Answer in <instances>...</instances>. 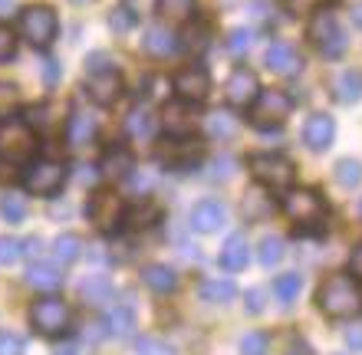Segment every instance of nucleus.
I'll return each mask as SVG.
<instances>
[{"mask_svg":"<svg viewBox=\"0 0 362 355\" xmlns=\"http://www.w3.org/2000/svg\"><path fill=\"white\" fill-rule=\"evenodd\" d=\"M162 125H165V132L172 135V138H185V135H191L194 128H198L194 102H185V99L168 102V106L162 109Z\"/></svg>","mask_w":362,"mask_h":355,"instance_id":"14","label":"nucleus"},{"mask_svg":"<svg viewBox=\"0 0 362 355\" xmlns=\"http://www.w3.org/2000/svg\"><path fill=\"white\" fill-rule=\"evenodd\" d=\"M158 217H162V207H158L155 201H148V198H145L142 204H135L132 211H125L122 221L129 224L132 231H145V227H152V224L158 221Z\"/></svg>","mask_w":362,"mask_h":355,"instance_id":"28","label":"nucleus"},{"mask_svg":"<svg viewBox=\"0 0 362 355\" xmlns=\"http://www.w3.org/2000/svg\"><path fill=\"white\" fill-rule=\"evenodd\" d=\"M30 323L40 336H63L69 329V306L59 296H43L30 306Z\"/></svg>","mask_w":362,"mask_h":355,"instance_id":"8","label":"nucleus"},{"mask_svg":"<svg viewBox=\"0 0 362 355\" xmlns=\"http://www.w3.org/2000/svg\"><path fill=\"white\" fill-rule=\"evenodd\" d=\"M284 260V240L280 237H264V243H260V263L264 267H276Z\"/></svg>","mask_w":362,"mask_h":355,"instance_id":"38","label":"nucleus"},{"mask_svg":"<svg viewBox=\"0 0 362 355\" xmlns=\"http://www.w3.org/2000/svg\"><path fill=\"white\" fill-rule=\"evenodd\" d=\"M336 181L343 184V188H356L362 181V164L353 162V158H343V162L336 164Z\"/></svg>","mask_w":362,"mask_h":355,"instance_id":"37","label":"nucleus"},{"mask_svg":"<svg viewBox=\"0 0 362 355\" xmlns=\"http://www.w3.org/2000/svg\"><path fill=\"white\" fill-rule=\"evenodd\" d=\"M316 4H323V0H286V7L293 10V13H300V10H313Z\"/></svg>","mask_w":362,"mask_h":355,"instance_id":"50","label":"nucleus"},{"mask_svg":"<svg viewBox=\"0 0 362 355\" xmlns=\"http://www.w3.org/2000/svg\"><path fill=\"white\" fill-rule=\"evenodd\" d=\"M260 92V83L257 76H254V69L247 66H234V73L228 76V83H224V96H228V102L234 109H247L250 102H254V96Z\"/></svg>","mask_w":362,"mask_h":355,"instance_id":"13","label":"nucleus"},{"mask_svg":"<svg viewBox=\"0 0 362 355\" xmlns=\"http://www.w3.org/2000/svg\"><path fill=\"white\" fill-rule=\"evenodd\" d=\"M333 99L343 106H353L362 99V73L359 69H343L333 76Z\"/></svg>","mask_w":362,"mask_h":355,"instance_id":"18","label":"nucleus"},{"mask_svg":"<svg viewBox=\"0 0 362 355\" xmlns=\"http://www.w3.org/2000/svg\"><path fill=\"white\" fill-rule=\"evenodd\" d=\"M20 106V89L13 83H0V119H10Z\"/></svg>","mask_w":362,"mask_h":355,"instance_id":"39","label":"nucleus"},{"mask_svg":"<svg viewBox=\"0 0 362 355\" xmlns=\"http://www.w3.org/2000/svg\"><path fill=\"white\" fill-rule=\"evenodd\" d=\"M293 116V99L284 89H260L254 102L247 106V119L254 128H280L286 119Z\"/></svg>","mask_w":362,"mask_h":355,"instance_id":"2","label":"nucleus"},{"mask_svg":"<svg viewBox=\"0 0 362 355\" xmlns=\"http://www.w3.org/2000/svg\"><path fill=\"white\" fill-rule=\"evenodd\" d=\"M172 89L178 92V99H185V102H204L211 92L208 69L201 66V63H191V66L178 69L172 79Z\"/></svg>","mask_w":362,"mask_h":355,"instance_id":"12","label":"nucleus"},{"mask_svg":"<svg viewBox=\"0 0 362 355\" xmlns=\"http://www.w3.org/2000/svg\"><path fill=\"white\" fill-rule=\"evenodd\" d=\"M13 53H17V37H13V30L10 27L0 23V63H7Z\"/></svg>","mask_w":362,"mask_h":355,"instance_id":"43","label":"nucleus"},{"mask_svg":"<svg viewBox=\"0 0 362 355\" xmlns=\"http://www.w3.org/2000/svg\"><path fill=\"white\" fill-rule=\"evenodd\" d=\"M198 155H201V145L191 142V135H185V138H175V142L165 145V148H162V162L168 164V168L185 172V168H194V164H198Z\"/></svg>","mask_w":362,"mask_h":355,"instance_id":"17","label":"nucleus"},{"mask_svg":"<svg viewBox=\"0 0 362 355\" xmlns=\"http://www.w3.org/2000/svg\"><path fill=\"white\" fill-rule=\"evenodd\" d=\"M109 27L115 30V33H129V30L135 27V17L129 7H115V13L109 17Z\"/></svg>","mask_w":362,"mask_h":355,"instance_id":"42","label":"nucleus"},{"mask_svg":"<svg viewBox=\"0 0 362 355\" xmlns=\"http://www.w3.org/2000/svg\"><path fill=\"white\" fill-rule=\"evenodd\" d=\"M27 279H30V287L53 293V289H59V283H63V273H59L57 267H49V263H33L30 273H27Z\"/></svg>","mask_w":362,"mask_h":355,"instance_id":"29","label":"nucleus"},{"mask_svg":"<svg viewBox=\"0 0 362 355\" xmlns=\"http://www.w3.org/2000/svg\"><path fill=\"white\" fill-rule=\"evenodd\" d=\"M109 332L115 339H129L135 332V313L129 306H115L109 313Z\"/></svg>","mask_w":362,"mask_h":355,"instance_id":"31","label":"nucleus"},{"mask_svg":"<svg viewBox=\"0 0 362 355\" xmlns=\"http://www.w3.org/2000/svg\"><path fill=\"white\" fill-rule=\"evenodd\" d=\"M158 10L168 23H188L198 10V0H158Z\"/></svg>","mask_w":362,"mask_h":355,"instance_id":"30","label":"nucleus"},{"mask_svg":"<svg viewBox=\"0 0 362 355\" xmlns=\"http://www.w3.org/2000/svg\"><path fill=\"white\" fill-rule=\"evenodd\" d=\"M274 211V204L264 191H250L247 201H244V214H247V221H267V214Z\"/></svg>","mask_w":362,"mask_h":355,"instance_id":"35","label":"nucleus"},{"mask_svg":"<svg viewBox=\"0 0 362 355\" xmlns=\"http://www.w3.org/2000/svg\"><path fill=\"white\" fill-rule=\"evenodd\" d=\"M139 355H175L172 349L165 346L162 339H155V336H145L142 342H139Z\"/></svg>","mask_w":362,"mask_h":355,"instance_id":"44","label":"nucleus"},{"mask_svg":"<svg viewBox=\"0 0 362 355\" xmlns=\"http://www.w3.org/2000/svg\"><path fill=\"white\" fill-rule=\"evenodd\" d=\"M0 214H4V221L20 224L27 217V198L23 194H4L0 198Z\"/></svg>","mask_w":362,"mask_h":355,"instance_id":"34","label":"nucleus"},{"mask_svg":"<svg viewBox=\"0 0 362 355\" xmlns=\"http://www.w3.org/2000/svg\"><path fill=\"white\" fill-rule=\"evenodd\" d=\"M267 69L276 76H293V73H300V53L290 43H274L267 49Z\"/></svg>","mask_w":362,"mask_h":355,"instance_id":"19","label":"nucleus"},{"mask_svg":"<svg viewBox=\"0 0 362 355\" xmlns=\"http://www.w3.org/2000/svg\"><path fill=\"white\" fill-rule=\"evenodd\" d=\"M86 217L93 221L95 231L103 234H112L125 217V207H122V198L115 191H95L86 204Z\"/></svg>","mask_w":362,"mask_h":355,"instance_id":"11","label":"nucleus"},{"mask_svg":"<svg viewBox=\"0 0 362 355\" xmlns=\"http://www.w3.org/2000/svg\"><path fill=\"white\" fill-rule=\"evenodd\" d=\"M23 184H27L30 194H37V198H53V194L66 184V164L59 162H30L27 174H23Z\"/></svg>","mask_w":362,"mask_h":355,"instance_id":"9","label":"nucleus"},{"mask_svg":"<svg viewBox=\"0 0 362 355\" xmlns=\"http://www.w3.org/2000/svg\"><path fill=\"white\" fill-rule=\"evenodd\" d=\"M359 214H362V201H359Z\"/></svg>","mask_w":362,"mask_h":355,"instance_id":"55","label":"nucleus"},{"mask_svg":"<svg viewBox=\"0 0 362 355\" xmlns=\"http://www.w3.org/2000/svg\"><path fill=\"white\" fill-rule=\"evenodd\" d=\"M254 47V30H230V37H228V49L234 53V56H244L247 49Z\"/></svg>","mask_w":362,"mask_h":355,"instance_id":"40","label":"nucleus"},{"mask_svg":"<svg viewBox=\"0 0 362 355\" xmlns=\"http://www.w3.org/2000/svg\"><path fill=\"white\" fill-rule=\"evenodd\" d=\"M53 355H79V349L73 346V342H63V346H57V352Z\"/></svg>","mask_w":362,"mask_h":355,"instance_id":"53","label":"nucleus"},{"mask_svg":"<svg viewBox=\"0 0 362 355\" xmlns=\"http://www.w3.org/2000/svg\"><path fill=\"white\" fill-rule=\"evenodd\" d=\"M353 20H356V27H362V4L353 10Z\"/></svg>","mask_w":362,"mask_h":355,"instance_id":"54","label":"nucleus"},{"mask_svg":"<svg viewBox=\"0 0 362 355\" xmlns=\"http://www.w3.org/2000/svg\"><path fill=\"white\" fill-rule=\"evenodd\" d=\"M79 250H83V240L76 237V234H59L57 243H53V257H57V263H73V260L79 257Z\"/></svg>","mask_w":362,"mask_h":355,"instance_id":"33","label":"nucleus"},{"mask_svg":"<svg viewBox=\"0 0 362 355\" xmlns=\"http://www.w3.org/2000/svg\"><path fill=\"white\" fill-rule=\"evenodd\" d=\"M142 47L148 49L152 56H172L175 49H178V37H175L168 27H162V23H152V27L145 30Z\"/></svg>","mask_w":362,"mask_h":355,"instance_id":"21","label":"nucleus"},{"mask_svg":"<svg viewBox=\"0 0 362 355\" xmlns=\"http://www.w3.org/2000/svg\"><path fill=\"white\" fill-rule=\"evenodd\" d=\"M79 296L86 306H103L112 299V279L103 277V273H89L83 283H79Z\"/></svg>","mask_w":362,"mask_h":355,"instance_id":"22","label":"nucleus"},{"mask_svg":"<svg viewBox=\"0 0 362 355\" xmlns=\"http://www.w3.org/2000/svg\"><path fill=\"white\" fill-rule=\"evenodd\" d=\"M37 152V132L27 119H7L0 125V162L23 164Z\"/></svg>","mask_w":362,"mask_h":355,"instance_id":"3","label":"nucleus"},{"mask_svg":"<svg viewBox=\"0 0 362 355\" xmlns=\"http://www.w3.org/2000/svg\"><path fill=\"white\" fill-rule=\"evenodd\" d=\"M125 128H129V135H132L135 142H152L155 132H158V122H155L152 109H132Z\"/></svg>","mask_w":362,"mask_h":355,"instance_id":"24","label":"nucleus"},{"mask_svg":"<svg viewBox=\"0 0 362 355\" xmlns=\"http://www.w3.org/2000/svg\"><path fill=\"white\" fill-rule=\"evenodd\" d=\"M290 355H313V349H310V342H303V339H293V342H290Z\"/></svg>","mask_w":362,"mask_h":355,"instance_id":"51","label":"nucleus"},{"mask_svg":"<svg viewBox=\"0 0 362 355\" xmlns=\"http://www.w3.org/2000/svg\"><path fill=\"white\" fill-rule=\"evenodd\" d=\"M247 168L264 188H270V191H290V184H293V178H296L293 162L284 158V155H274V152L250 155Z\"/></svg>","mask_w":362,"mask_h":355,"instance_id":"4","label":"nucleus"},{"mask_svg":"<svg viewBox=\"0 0 362 355\" xmlns=\"http://www.w3.org/2000/svg\"><path fill=\"white\" fill-rule=\"evenodd\" d=\"M247 260H250L247 237H244V234H230L228 243L221 247V267L230 270V273H238V270L247 267Z\"/></svg>","mask_w":362,"mask_h":355,"instance_id":"20","label":"nucleus"},{"mask_svg":"<svg viewBox=\"0 0 362 355\" xmlns=\"http://www.w3.org/2000/svg\"><path fill=\"white\" fill-rule=\"evenodd\" d=\"M270 352V342L264 332H247L240 339V355H267Z\"/></svg>","mask_w":362,"mask_h":355,"instance_id":"41","label":"nucleus"},{"mask_svg":"<svg viewBox=\"0 0 362 355\" xmlns=\"http://www.w3.org/2000/svg\"><path fill=\"white\" fill-rule=\"evenodd\" d=\"M300 289H303V277H300V273H280V277L274 279V293L280 303H293V299L300 296Z\"/></svg>","mask_w":362,"mask_h":355,"instance_id":"32","label":"nucleus"},{"mask_svg":"<svg viewBox=\"0 0 362 355\" xmlns=\"http://www.w3.org/2000/svg\"><path fill=\"white\" fill-rule=\"evenodd\" d=\"M284 211L306 231V227H316V224L326 217V204H323V198L316 191H310V188H293V191H286V198H284Z\"/></svg>","mask_w":362,"mask_h":355,"instance_id":"10","label":"nucleus"},{"mask_svg":"<svg viewBox=\"0 0 362 355\" xmlns=\"http://www.w3.org/2000/svg\"><path fill=\"white\" fill-rule=\"evenodd\" d=\"M0 355H23V339L13 332H0Z\"/></svg>","mask_w":362,"mask_h":355,"instance_id":"45","label":"nucleus"},{"mask_svg":"<svg viewBox=\"0 0 362 355\" xmlns=\"http://www.w3.org/2000/svg\"><path fill=\"white\" fill-rule=\"evenodd\" d=\"M103 174L105 178H129L132 174V168H135V158H132V152L129 148H112V152L103 158Z\"/></svg>","mask_w":362,"mask_h":355,"instance_id":"26","label":"nucleus"},{"mask_svg":"<svg viewBox=\"0 0 362 355\" xmlns=\"http://www.w3.org/2000/svg\"><path fill=\"white\" fill-rule=\"evenodd\" d=\"M17 257H20V243H17V240L0 237V263H13Z\"/></svg>","mask_w":362,"mask_h":355,"instance_id":"46","label":"nucleus"},{"mask_svg":"<svg viewBox=\"0 0 362 355\" xmlns=\"http://www.w3.org/2000/svg\"><path fill=\"white\" fill-rule=\"evenodd\" d=\"M238 296V287H234V279H204L201 283V299L204 303H214V306H224V303H230V299Z\"/></svg>","mask_w":362,"mask_h":355,"instance_id":"25","label":"nucleus"},{"mask_svg":"<svg viewBox=\"0 0 362 355\" xmlns=\"http://www.w3.org/2000/svg\"><path fill=\"white\" fill-rule=\"evenodd\" d=\"M336 138V125L329 116H323V112H316V116L306 119L303 125V142L310 152H326L329 145H333Z\"/></svg>","mask_w":362,"mask_h":355,"instance_id":"16","label":"nucleus"},{"mask_svg":"<svg viewBox=\"0 0 362 355\" xmlns=\"http://www.w3.org/2000/svg\"><path fill=\"white\" fill-rule=\"evenodd\" d=\"M316 303L329 319H349L362 309V289L356 283V277L349 273H336L326 277L316 289Z\"/></svg>","mask_w":362,"mask_h":355,"instance_id":"1","label":"nucleus"},{"mask_svg":"<svg viewBox=\"0 0 362 355\" xmlns=\"http://www.w3.org/2000/svg\"><path fill=\"white\" fill-rule=\"evenodd\" d=\"M17 30H20V37L30 40L33 47H49V43L57 40L59 23H57L53 7H47V4H33V7H27L23 13H20Z\"/></svg>","mask_w":362,"mask_h":355,"instance_id":"6","label":"nucleus"},{"mask_svg":"<svg viewBox=\"0 0 362 355\" xmlns=\"http://www.w3.org/2000/svg\"><path fill=\"white\" fill-rule=\"evenodd\" d=\"M228 224V211H224V204L208 198V201H198L191 207V227L198 234H214L221 231Z\"/></svg>","mask_w":362,"mask_h":355,"instance_id":"15","label":"nucleus"},{"mask_svg":"<svg viewBox=\"0 0 362 355\" xmlns=\"http://www.w3.org/2000/svg\"><path fill=\"white\" fill-rule=\"evenodd\" d=\"M95 138V119L86 116V112H73L66 119V142L69 148H83Z\"/></svg>","mask_w":362,"mask_h":355,"instance_id":"23","label":"nucleus"},{"mask_svg":"<svg viewBox=\"0 0 362 355\" xmlns=\"http://www.w3.org/2000/svg\"><path fill=\"white\" fill-rule=\"evenodd\" d=\"M349 273H353L356 279H362V247H356L353 257H349Z\"/></svg>","mask_w":362,"mask_h":355,"instance_id":"49","label":"nucleus"},{"mask_svg":"<svg viewBox=\"0 0 362 355\" xmlns=\"http://www.w3.org/2000/svg\"><path fill=\"white\" fill-rule=\"evenodd\" d=\"M86 92L95 106H112L122 96V76L112 66H105L103 53L93 56V66H89V76H86Z\"/></svg>","mask_w":362,"mask_h":355,"instance_id":"7","label":"nucleus"},{"mask_svg":"<svg viewBox=\"0 0 362 355\" xmlns=\"http://www.w3.org/2000/svg\"><path fill=\"white\" fill-rule=\"evenodd\" d=\"M142 279L155 289V293H172V289L178 287V273H175L172 267H165V263H152V267H145Z\"/></svg>","mask_w":362,"mask_h":355,"instance_id":"27","label":"nucleus"},{"mask_svg":"<svg viewBox=\"0 0 362 355\" xmlns=\"http://www.w3.org/2000/svg\"><path fill=\"white\" fill-rule=\"evenodd\" d=\"M247 309L250 313H260V309H264V289H250L247 293Z\"/></svg>","mask_w":362,"mask_h":355,"instance_id":"48","label":"nucleus"},{"mask_svg":"<svg viewBox=\"0 0 362 355\" xmlns=\"http://www.w3.org/2000/svg\"><path fill=\"white\" fill-rule=\"evenodd\" d=\"M234 132H238V122H234V116H228V112H214V116L208 119L211 138H230Z\"/></svg>","mask_w":362,"mask_h":355,"instance_id":"36","label":"nucleus"},{"mask_svg":"<svg viewBox=\"0 0 362 355\" xmlns=\"http://www.w3.org/2000/svg\"><path fill=\"white\" fill-rule=\"evenodd\" d=\"M310 40H313L316 49H320L326 59H339L346 53V43H349L339 17L329 13V10H320V13L310 20Z\"/></svg>","mask_w":362,"mask_h":355,"instance_id":"5","label":"nucleus"},{"mask_svg":"<svg viewBox=\"0 0 362 355\" xmlns=\"http://www.w3.org/2000/svg\"><path fill=\"white\" fill-rule=\"evenodd\" d=\"M13 7H17V0H0V20H7L13 13Z\"/></svg>","mask_w":362,"mask_h":355,"instance_id":"52","label":"nucleus"},{"mask_svg":"<svg viewBox=\"0 0 362 355\" xmlns=\"http://www.w3.org/2000/svg\"><path fill=\"white\" fill-rule=\"evenodd\" d=\"M346 346L353 349V352H362V326H353L346 332Z\"/></svg>","mask_w":362,"mask_h":355,"instance_id":"47","label":"nucleus"}]
</instances>
